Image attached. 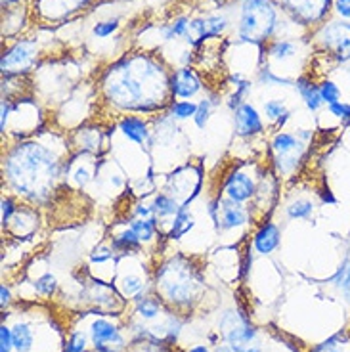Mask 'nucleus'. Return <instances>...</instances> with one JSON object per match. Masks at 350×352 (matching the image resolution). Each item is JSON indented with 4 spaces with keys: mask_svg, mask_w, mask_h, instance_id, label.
I'll use <instances>...</instances> for the list:
<instances>
[{
    "mask_svg": "<svg viewBox=\"0 0 350 352\" xmlns=\"http://www.w3.org/2000/svg\"><path fill=\"white\" fill-rule=\"evenodd\" d=\"M278 29V10L272 0H243L237 23V36L243 43L264 44Z\"/></svg>",
    "mask_w": 350,
    "mask_h": 352,
    "instance_id": "nucleus-3",
    "label": "nucleus"
},
{
    "mask_svg": "<svg viewBox=\"0 0 350 352\" xmlns=\"http://www.w3.org/2000/svg\"><path fill=\"white\" fill-rule=\"evenodd\" d=\"M283 6L298 25H318L333 8V0H283Z\"/></svg>",
    "mask_w": 350,
    "mask_h": 352,
    "instance_id": "nucleus-6",
    "label": "nucleus"
},
{
    "mask_svg": "<svg viewBox=\"0 0 350 352\" xmlns=\"http://www.w3.org/2000/svg\"><path fill=\"white\" fill-rule=\"evenodd\" d=\"M320 96H322L324 104H327V106L337 104V102H341V88L337 87L333 80L325 79L320 82Z\"/></svg>",
    "mask_w": 350,
    "mask_h": 352,
    "instance_id": "nucleus-24",
    "label": "nucleus"
},
{
    "mask_svg": "<svg viewBox=\"0 0 350 352\" xmlns=\"http://www.w3.org/2000/svg\"><path fill=\"white\" fill-rule=\"evenodd\" d=\"M107 258H111V251L109 249H102V251H96L92 255V263H104Z\"/></svg>",
    "mask_w": 350,
    "mask_h": 352,
    "instance_id": "nucleus-41",
    "label": "nucleus"
},
{
    "mask_svg": "<svg viewBox=\"0 0 350 352\" xmlns=\"http://www.w3.org/2000/svg\"><path fill=\"white\" fill-rule=\"evenodd\" d=\"M36 56V43L35 41H27L21 38L14 46H10L8 50L2 56V71L8 75H19L21 71H27Z\"/></svg>",
    "mask_w": 350,
    "mask_h": 352,
    "instance_id": "nucleus-7",
    "label": "nucleus"
},
{
    "mask_svg": "<svg viewBox=\"0 0 350 352\" xmlns=\"http://www.w3.org/2000/svg\"><path fill=\"white\" fill-rule=\"evenodd\" d=\"M119 29V19H107V21H98L92 33L98 36V38H107L109 35H113L115 31Z\"/></svg>",
    "mask_w": 350,
    "mask_h": 352,
    "instance_id": "nucleus-29",
    "label": "nucleus"
},
{
    "mask_svg": "<svg viewBox=\"0 0 350 352\" xmlns=\"http://www.w3.org/2000/svg\"><path fill=\"white\" fill-rule=\"evenodd\" d=\"M201 90V80L192 67H180L171 75V94L176 98H192Z\"/></svg>",
    "mask_w": 350,
    "mask_h": 352,
    "instance_id": "nucleus-8",
    "label": "nucleus"
},
{
    "mask_svg": "<svg viewBox=\"0 0 350 352\" xmlns=\"http://www.w3.org/2000/svg\"><path fill=\"white\" fill-rule=\"evenodd\" d=\"M75 180H77V184L85 186L90 180V175H88L87 168H77V173H75Z\"/></svg>",
    "mask_w": 350,
    "mask_h": 352,
    "instance_id": "nucleus-42",
    "label": "nucleus"
},
{
    "mask_svg": "<svg viewBox=\"0 0 350 352\" xmlns=\"http://www.w3.org/2000/svg\"><path fill=\"white\" fill-rule=\"evenodd\" d=\"M140 243V238L136 236V232L132 228L124 230L123 234H119V236L113 239L115 249H129V251H131V249H138Z\"/></svg>",
    "mask_w": 350,
    "mask_h": 352,
    "instance_id": "nucleus-26",
    "label": "nucleus"
},
{
    "mask_svg": "<svg viewBox=\"0 0 350 352\" xmlns=\"http://www.w3.org/2000/svg\"><path fill=\"white\" fill-rule=\"evenodd\" d=\"M316 43L339 65L350 63V21L333 19L322 23L316 31Z\"/></svg>",
    "mask_w": 350,
    "mask_h": 352,
    "instance_id": "nucleus-4",
    "label": "nucleus"
},
{
    "mask_svg": "<svg viewBox=\"0 0 350 352\" xmlns=\"http://www.w3.org/2000/svg\"><path fill=\"white\" fill-rule=\"evenodd\" d=\"M171 113L176 119H190V117H195V113H197V104H193L190 100L173 102L171 104Z\"/></svg>",
    "mask_w": 350,
    "mask_h": 352,
    "instance_id": "nucleus-25",
    "label": "nucleus"
},
{
    "mask_svg": "<svg viewBox=\"0 0 350 352\" xmlns=\"http://www.w3.org/2000/svg\"><path fill=\"white\" fill-rule=\"evenodd\" d=\"M333 282L339 287V291H341L342 295L350 300V256H347V258L342 261L337 274L333 276Z\"/></svg>",
    "mask_w": 350,
    "mask_h": 352,
    "instance_id": "nucleus-21",
    "label": "nucleus"
},
{
    "mask_svg": "<svg viewBox=\"0 0 350 352\" xmlns=\"http://www.w3.org/2000/svg\"><path fill=\"white\" fill-rule=\"evenodd\" d=\"M0 295H2V300H0V302H2V307H6V305L10 302V291L6 285H2V287H0Z\"/></svg>",
    "mask_w": 350,
    "mask_h": 352,
    "instance_id": "nucleus-43",
    "label": "nucleus"
},
{
    "mask_svg": "<svg viewBox=\"0 0 350 352\" xmlns=\"http://www.w3.org/2000/svg\"><path fill=\"white\" fill-rule=\"evenodd\" d=\"M16 212V203L12 197H4L2 199V226H6L12 219V214Z\"/></svg>",
    "mask_w": 350,
    "mask_h": 352,
    "instance_id": "nucleus-37",
    "label": "nucleus"
},
{
    "mask_svg": "<svg viewBox=\"0 0 350 352\" xmlns=\"http://www.w3.org/2000/svg\"><path fill=\"white\" fill-rule=\"evenodd\" d=\"M219 211H222V214H220L219 219L220 228L222 230L237 228V226H241V224H245L247 222L245 209H243L239 203L232 201L230 197L219 201Z\"/></svg>",
    "mask_w": 350,
    "mask_h": 352,
    "instance_id": "nucleus-11",
    "label": "nucleus"
},
{
    "mask_svg": "<svg viewBox=\"0 0 350 352\" xmlns=\"http://www.w3.org/2000/svg\"><path fill=\"white\" fill-rule=\"evenodd\" d=\"M12 337H14V349L19 352H29L31 344H33V333L25 324H18L12 329Z\"/></svg>",
    "mask_w": 350,
    "mask_h": 352,
    "instance_id": "nucleus-19",
    "label": "nucleus"
},
{
    "mask_svg": "<svg viewBox=\"0 0 350 352\" xmlns=\"http://www.w3.org/2000/svg\"><path fill=\"white\" fill-rule=\"evenodd\" d=\"M155 226H157V220L153 219H136L131 222V228L136 232V236L140 238V241H149V239L155 236Z\"/></svg>",
    "mask_w": 350,
    "mask_h": 352,
    "instance_id": "nucleus-23",
    "label": "nucleus"
},
{
    "mask_svg": "<svg viewBox=\"0 0 350 352\" xmlns=\"http://www.w3.org/2000/svg\"><path fill=\"white\" fill-rule=\"evenodd\" d=\"M224 188H226L228 197L236 203L247 201L254 195V182L251 180V176H247L245 173H239V170H236L228 178Z\"/></svg>",
    "mask_w": 350,
    "mask_h": 352,
    "instance_id": "nucleus-10",
    "label": "nucleus"
},
{
    "mask_svg": "<svg viewBox=\"0 0 350 352\" xmlns=\"http://www.w3.org/2000/svg\"><path fill=\"white\" fill-rule=\"evenodd\" d=\"M333 12L339 19L350 21V0H333Z\"/></svg>",
    "mask_w": 350,
    "mask_h": 352,
    "instance_id": "nucleus-35",
    "label": "nucleus"
},
{
    "mask_svg": "<svg viewBox=\"0 0 350 352\" xmlns=\"http://www.w3.org/2000/svg\"><path fill=\"white\" fill-rule=\"evenodd\" d=\"M245 352H261V351H259V349H247Z\"/></svg>",
    "mask_w": 350,
    "mask_h": 352,
    "instance_id": "nucleus-46",
    "label": "nucleus"
},
{
    "mask_svg": "<svg viewBox=\"0 0 350 352\" xmlns=\"http://www.w3.org/2000/svg\"><path fill=\"white\" fill-rule=\"evenodd\" d=\"M289 119H291V111H285V113H283V115H280V119H278L276 123H278V126H280V129H283Z\"/></svg>",
    "mask_w": 350,
    "mask_h": 352,
    "instance_id": "nucleus-44",
    "label": "nucleus"
},
{
    "mask_svg": "<svg viewBox=\"0 0 350 352\" xmlns=\"http://www.w3.org/2000/svg\"><path fill=\"white\" fill-rule=\"evenodd\" d=\"M280 228L274 222H266L261 226V230L254 234L253 245L261 255H270L280 245Z\"/></svg>",
    "mask_w": 350,
    "mask_h": 352,
    "instance_id": "nucleus-12",
    "label": "nucleus"
},
{
    "mask_svg": "<svg viewBox=\"0 0 350 352\" xmlns=\"http://www.w3.org/2000/svg\"><path fill=\"white\" fill-rule=\"evenodd\" d=\"M104 88L117 106L149 113L161 109L163 104L148 92L153 88L161 94H171V77H166L165 67L148 56H127L105 73Z\"/></svg>",
    "mask_w": 350,
    "mask_h": 352,
    "instance_id": "nucleus-1",
    "label": "nucleus"
},
{
    "mask_svg": "<svg viewBox=\"0 0 350 352\" xmlns=\"http://www.w3.org/2000/svg\"><path fill=\"white\" fill-rule=\"evenodd\" d=\"M153 214H155L153 205H138L136 207V217L138 219H153Z\"/></svg>",
    "mask_w": 350,
    "mask_h": 352,
    "instance_id": "nucleus-39",
    "label": "nucleus"
},
{
    "mask_svg": "<svg viewBox=\"0 0 350 352\" xmlns=\"http://www.w3.org/2000/svg\"><path fill=\"white\" fill-rule=\"evenodd\" d=\"M312 212H314V203L308 199H297V201L289 203L287 207V217L293 220L310 219Z\"/></svg>",
    "mask_w": 350,
    "mask_h": 352,
    "instance_id": "nucleus-20",
    "label": "nucleus"
},
{
    "mask_svg": "<svg viewBox=\"0 0 350 352\" xmlns=\"http://www.w3.org/2000/svg\"><path fill=\"white\" fill-rule=\"evenodd\" d=\"M190 21L192 19L188 16H178L171 23H166L165 27H161V33H163V38L165 41H175V38H184L186 33H188V27H190Z\"/></svg>",
    "mask_w": 350,
    "mask_h": 352,
    "instance_id": "nucleus-17",
    "label": "nucleus"
},
{
    "mask_svg": "<svg viewBox=\"0 0 350 352\" xmlns=\"http://www.w3.org/2000/svg\"><path fill=\"white\" fill-rule=\"evenodd\" d=\"M259 80H261L263 85H268V87H272V85H281V87H291V85H295L293 80L283 79L280 75H276L270 67H263V69L259 71Z\"/></svg>",
    "mask_w": 350,
    "mask_h": 352,
    "instance_id": "nucleus-27",
    "label": "nucleus"
},
{
    "mask_svg": "<svg viewBox=\"0 0 350 352\" xmlns=\"http://www.w3.org/2000/svg\"><path fill=\"white\" fill-rule=\"evenodd\" d=\"M266 52L270 58L278 60V62H285L289 58H293L297 54V43L287 41V38H276L268 44Z\"/></svg>",
    "mask_w": 350,
    "mask_h": 352,
    "instance_id": "nucleus-16",
    "label": "nucleus"
},
{
    "mask_svg": "<svg viewBox=\"0 0 350 352\" xmlns=\"http://www.w3.org/2000/svg\"><path fill=\"white\" fill-rule=\"evenodd\" d=\"M212 106H215V102H212V100H201V102L197 104V113H195V117H193V121H195V124H197L199 129H205V124H207V121H209Z\"/></svg>",
    "mask_w": 350,
    "mask_h": 352,
    "instance_id": "nucleus-28",
    "label": "nucleus"
},
{
    "mask_svg": "<svg viewBox=\"0 0 350 352\" xmlns=\"http://www.w3.org/2000/svg\"><path fill=\"white\" fill-rule=\"evenodd\" d=\"M285 111H287V109H285L283 100H268V102L264 104V113H266V117L272 119V121H278L280 115H283Z\"/></svg>",
    "mask_w": 350,
    "mask_h": 352,
    "instance_id": "nucleus-30",
    "label": "nucleus"
},
{
    "mask_svg": "<svg viewBox=\"0 0 350 352\" xmlns=\"http://www.w3.org/2000/svg\"><path fill=\"white\" fill-rule=\"evenodd\" d=\"M35 289L41 293V295H52L56 291V278L52 274H44L35 282Z\"/></svg>",
    "mask_w": 350,
    "mask_h": 352,
    "instance_id": "nucleus-31",
    "label": "nucleus"
},
{
    "mask_svg": "<svg viewBox=\"0 0 350 352\" xmlns=\"http://www.w3.org/2000/svg\"><path fill=\"white\" fill-rule=\"evenodd\" d=\"M272 148L276 151V161H278V168L283 175L293 173L297 165L303 159L305 153V144L298 140L295 134L289 132H278L272 140Z\"/></svg>",
    "mask_w": 350,
    "mask_h": 352,
    "instance_id": "nucleus-5",
    "label": "nucleus"
},
{
    "mask_svg": "<svg viewBox=\"0 0 350 352\" xmlns=\"http://www.w3.org/2000/svg\"><path fill=\"white\" fill-rule=\"evenodd\" d=\"M92 343L96 346V351L107 352V344H121V337H119V331L113 324L105 322V320H98L92 324Z\"/></svg>",
    "mask_w": 350,
    "mask_h": 352,
    "instance_id": "nucleus-14",
    "label": "nucleus"
},
{
    "mask_svg": "<svg viewBox=\"0 0 350 352\" xmlns=\"http://www.w3.org/2000/svg\"><path fill=\"white\" fill-rule=\"evenodd\" d=\"M159 312V305L155 300L151 299H142L138 300V314L142 318H155Z\"/></svg>",
    "mask_w": 350,
    "mask_h": 352,
    "instance_id": "nucleus-33",
    "label": "nucleus"
},
{
    "mask_svg": "<svg viewBox=\"0 0 350 352\" xmlns=\"http://www.w3.org/2000/svg\"><path fill=\"white\" fill-rule=\"evenodd\" d=\"M234 119H236V131L239 136H254L263 132V121L261 115L251 104L243 102L241 106L234 109Z\"/></svg>",
    "mask_w": 350,
    "mask_h": 352,
    "instance_id": "nucleus-9",
    "label": "nucleus"
},
{
    "mask_svg": "<svg viewBox=\"0 0 350 352\" xmlns=\"http://www.w3.org/2000/svg\"><path fill=\"white\" fill-rule=\"evenodd\" d=\"M21 148L8 161V175L16 184L18 194H36L44 192L35 175H41L50 182L58 175V161L48 150L39 144H19Z\"/></svg>",
    "mask_w": 350,
    "mask_h": 352,
    "instance_id": "nucleus-2",
    "label": "nucleus"
},
{
    "mask_svg": "<svg viewBox=\"0 0 350 352\" xmlns=\"http://www.w3.org/2000/svg\"><path fill=\"white\" fill-rule=\"evenodd\" d=\"M190 352H209V351H207L205 346H195V349H192Z\"/></svg>",
    "mask_w": 350,
    "mask_h": 352,
    "instance_id": "nucleus-45",
    "label": "nucleus"
},
{
    "mask_svg": "<svg viewBox=\"0 0 350 352\" xmlns=\"http://www.w3.org/2000/svg\"><path fill=\"white\" fill-rule=\"evenodd\" d=\"M2 119H0V129L2 132L6 131V121H8V115H10V102L8 100H2Z\"/></svg>",
    "mask_w": 350,
    "mask_h": 352,
    "instance_id": "nucleus-40",
    "label": "nucleus"
},
{
    "mask_svg": "<svg viewBox=\"0 0 350 352\" xmlns=\"http://www.w3.org/2000/svg\"><path fill=\"white\" fill-rule=\"evenodd\" d=\"M142 282L138 278H124V291L129 293V295H134L136 291H142Z\"/></svg>",
    "mask_w": 350,
    "mask_h": 352,
    "instance_id": "nucleus-38",
    "label": "nucleus"
},
{
    "mask_svg": "<svg viewBox=\"0 0 350 352\" xmlns=\"http://www.w3.org/2000/svg\"><path fill=\"white\" fill-rule=\"evenodd\" d=\"M14 349V337L12 329L6 326L0 327V352H10Z\"/></svg>",
    "mask_w": 350,
    "mask_h": 352,
    "instance_id": "nucleus-36",
    "label": "nucleus"
},
{
    "mask_svg": "<svg viewBox=\"0 0 350 352\" xmlns=\"http://www.w3.org/2000/svg\"><path fill=\"white\" fill-rule=\"evenodd\" d=\"M329 109V113L333 117H337V119H341L342 123H350V104L347 102H337V104H331V106H327Z\"/></svg>",
    "mask_w": 350,
    "mask_h": 352,
    "instance_id": "nucleus-32",
    "label": "nucleus"
},
{
    "mask_svg": "<svg viewBox=\"0 0 350 352\" xmlns=\"http://www.w3.org/2000/svg\"><path fill=\"white\" fill-rule=\"evenodd\" d=\"M192 228H193L192 214L186 211V209H180L178 214H175V222H173V228H171V232H168V238L180 239Z\"/></svg>",
    "mask_w": 350,
    "mask_h": 352,
    "instance_id": "nucleus-18",
    "label": "nucleus"
},
{
    "mask_svg": "<svg viewBox=\"0 0 350 352\" xmlns=\"http://www.w3.org/2000/svg\"><path fill=\"white\" fill-rule=\"evenodd\" d=\"M153 211L159 217H173V214H178L180 211V207H178V203L173 199V197H168L165 194H159L155 199H153Z\"/></svg>",
    "mask_w": 350,
    "mask_h": 352,
    "instance_id": "nucleus-22",
    "label": "nucleus"
},
{
    "mask_svg": "<svg viewBox=\"0 0 350 352\" xmlns=\"http://www.w3.org/2000/svg\"><path fill=\"white\" fill-rule=\"evenodd\" d=\"M119 131L123 132L124 136L129 138L131 142H136V144H144L148 140L149 132H148V124L144 123V119L140 117H124L121 119L119 123Z\"/></svg>",
    "mask_w": 350,
    "mask_h": 352,
    "instance_id": "nucleus-15",
    "label": "nucleus"
},
{
    "mask_svg": "<svg viewBox=\"0 0 350 352\" xmlns=\"http://www.w3.org/2000/svg\"><path fill=\"white\" fill-rule=\"evenodd\" d=\"M87 349V339L83 333H73L71 335L69 343H67V349L65 352H85Z\"/></svg>",
    "mask_w": 350,
    "mask_h": 352,
    "instance_id": "nucleus-34",
    "label": "nucleus"
},
{
    "mask_svg": "<svg viewBox=\"0 0 350 352\" xmlns=\"http://www.w3.org/2000/svg\"><path fill=\"white\" fill-rule=\"evenodd\" d=\"M295 88L303 98L305 106L308 107V111H312V113L320 111V107L324 106V100L320 96V85H316L308 75H303L295 80Z\"/></svg>",
    "mask_w": 350,
    "mask_h": 352,
    "instance_id": "nucleus-13",
    "label": "nucleus"
}]
</instances>
